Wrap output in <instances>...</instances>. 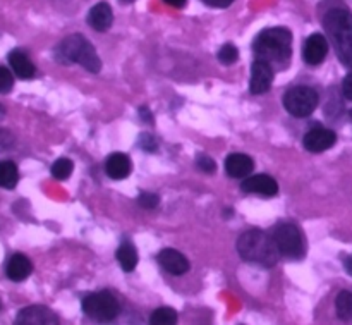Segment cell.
Instances as JSON below:
<instances>
[{"mask_svg":"<svg viewBox=\"0 0 352 325\" xmlns=\"http://www.w3.org/2000/svg\"><path fill=\"white\" fill-rule=\"evenodd\" d=\"M336 308L339 319H342L344 322H352V293L340 291L336 300Z\"/></svg>","mask_w":352,"mask_h":325,"instance_id":"21","label":"cell"},{"mask_svg":"<svg viewBox=\"0 0 352 325\" xmlns=\"http://www.w3.org/2000/svg\"><path fill=\"white\" fill-rule=\"evenodd\" d=\"M113 23L112 7L107 2H100L93 6L88 12V24L96 31H107Z\"/></svg>","mask_w":352,"mask_h":325,"instance_id":"16","label":"cell"},{"mask_svg":"<svg viewBox=\"0 0 352 325\" xmlns=\"http://www.w3.org/2000/svg\"><path fill=\"white\" fill-rule=\"evenodd\" d=\"M14 86V76L7 67L0 65V93H9Z\"/></svg>","mask_w":352,"mask_h":325,"instance_id":"25","label":"cell"},{"mask_svg":"<svg viewBox=\"0 0 352 325\" xmlns=\"http://www.w3.org/2000/svg\"><path fill=\"white\" fill-rule=\"evenodd\" d=\"M82 310L86 315L98 322H110L119 315V302L109 291H100L82 300Z\"/></svg>","mask_w":352,"mask_h":325,"instance_id":"6","label":"cell"},{"mask_svg":"<svg viewBox=\"0 0 352 325\" xmlns=\"http://www.w3.org/2000/svg\"><path fill=\"white\" fill-rule=\"evenodd\" d=\"M9 64L10 67H12L14 74L21 79H33L34 74H36V67H34V64L30 61V57L21 50L10 52Z\"/></svg>","mask_w":352,"mask_h":325,"instance_id":"18","label":"cell"},{"mask_svg":"<svg viewBox=\"0 0 352 325\" xmlns=\"http://www.w3.org/2000/svg\"><path fill=\"white\" fill-rule=\"evenodd\" d=\"M318 93L311 86H294L284 95V107L291 116L308 117L318 107Z\"/></svg>","mask_w":352,"mask_h":325,"instance_id":"7","label":"cell"},{"mask_svg":"<svg viewBox=\"0 0 352 325\" xmlns=\"http://www.w3.org/2000/svg\"><path fill=\"white\" fill-rule=\"evenodd\" d=\"M329 54V41L322 33H313L305 43V61L309 65H320Z\"/></svg>","mask_w":352,"mask_h":325,"instance_id":"12","label":"cell"},{"mask_svg":"<svg viewBox=\"0 0 352 325\" xmlns=\"http://www.w3.org/2000/svg\"><path fill=\"white\" fill-rule=\"evenodd\" d=\"M344 269H346L347 274L352 275V255H349V257H344Z\"/></svg>","mask_w":352,"mask_h":325,"instance_id":"32","label":"cell"},{"mask_svg":"<svg viewBox=\"0 0 352 325\" xmlns=\"http://www.w3.org/2000/svg\"><path fill=\"white\" fill-rule=\"evenodd\" d=\"M244 193H253V195L261 196H275L278 193V185L272 176L258 174L244 178V182L241 185Z\"/></svg>","mask_w":352,"mask_h":325,"instance_id":"11","label":"cell"},{"mask_svg":"<svg viewBox=\"0 0 352 325\" xmlns=\"http://www.w3.org/2000/svg\"><path fill=\"white\" fill-rule=\"evenodd\" d=\"M323 28L329 33L339 61L352 67V12L344 7H333L323 16Z\"/></svg>","mask_w":352,"mask_h":325,"instance_id":"2","label":"cell"},{"mask_svg":"<svg viewBox=\"0 0 352 325\" xmlns=\"http://www.w3.org/2000/svg\"><path fill=\"white\" fill-rule=\"evenodd\" d=\"M16 324L36 325V324H58V317L50 308L43 305L26 306L16 317Z\"/></svg>","mask_w":352,"mask_h":325,"instance_id":"10","label":"cell"},{"mask_svg":"<svg viewBox=\"0 0 352 325\" xmlns=\"http://www.w3.org/2000/svg\"><path fill=\"white\" fill-rule=\"evenodd\" d=\"M254 162L246 154H230L226 160V171L230 178L243 179L253 172Z\"/></svg>","mask_w":352,"mask_h":325,"instance_id":"15","label":"cell"},{"mask_svg":"<svg viewBox=\"0 0 352 325\" xmlns=\"http://www.w3.org/2000/svg\"><path fill=\"white\" fill-rule=\"evenodd\" d=\"M253 50L258 59H263L274 69L289 65L292 55V33L287 28H268L254 38Z\"/></svg>","mask_w":352,"mask_h":325,"instance_id":"1","label":"cell"},{"mask_svg":"<svg viewBox=\"0 0 352 325\" xmlns=\"http://www.w3.org/2000/svg\"><path fill=\"white\" fill-rule=\"evenodd\" d=\"M72 171H74V164H72L71 158H58L54 165H52V176L58 181H64V179L71 178Z\"/></svg>","mask_w":352,"mask_h":325,"instance_id":"23","label":"cell"},{"mask_svg":"<svg viewBox=\"0 0 352 325\" xmlns=\"http://www.w3.org/2000/svg\"><path fill=\"white\" fill-rule=\"evenodd\" d=\"M336 141H337L336 131L323 126H315L305 134L302 145H305L306 150L311 151V154H322V151L330 150V148L336 145Z\"/></svg>","mask_w":352,"mask_h":325,"instance_id":"8","label":"cell"},{"mask_svg":"<svg viewBox=\"0 0 352 325\" xmlns=\"http://www.w3.org/2000/svg\"><path fill=\"white\" fill-rule=\"evenodd\" d=\"M217 57H219V61L222 62V64L230 65V64H234V62H237V59H239V52H237L236 45L226 43V45H223V47L219 50V54H217Z\"/></svg>","mask_w":352,"mask_h":325,"instance_id":"24","label":"cell"},{"mask_svg":"<svg viewBox=\"0 0 352 325\" xmlns=\"http://www.w3.org/2000/svg\"><path fill=\"white\" fill-rule=\"evenodd\" d=\"M164 2L168 3L170 7H177V9H181V7L186 6V2H188V0H164Z\"/></svg>","mask_w":352,"mask_h":325,"instance_id":"31","label":"cell"},{"mask_svg":"<svg viewBox=\"0 0 352 325\" xmlns=\"http://www.w3.org/2000/svg\"><path fill=\"white\" fill-rule=\"evenodd\" d=\"M117 262L124 272H133L138 265V251L131 243L120 244L117 250Z\"/></svg>","mask_w":352,"mask_h":325,"instance_id":"19","label":"cell"},{"mask_svg":"<svg viewBox=\"0 0 352 325\" xmlns=\"http://www.w3.org/2000/svg\"><path fill=\"white\" fill-rule=\"evenodd\" d=\"M208 7H215V9H226L229 7L234 0H203Z\"/></svg>","mask_w":352,"mask_h":325,"instance_id":"30","label":"cell"},{"mask_svg":"<svg viewBox=\"0 0 352 325\" xmlns=\"http://www.w3.org/2000/svg\"><path fill=\"white\" fill-rule=\"evenodd\" d=\"M33 272V264L23 253H14L6 265V275L14 282H21L28 279Z\"/></svg>","mask_w":352,"mask_h":325,"instance_id":"14","label":"cell"},{"mask_svg":"<svg viewBox=\"0 0 352 325\" xmlns=\"http://www.w3.org/2000/svg\"><path fill=\"white\" fill-rule=\"evenodd\" d=\"M196 164H198L199 171L206 172V174H213V172L217 171L215 160H213L212 157H208V155H199L198 160H196Z\"/></svg>","mask_w":352,"mask_h":325,"instance_id":"27","label":"cell"},{"mask_svg":"<svg viewBox=\"0 0 352 325\" xmlns=\"http://www.w3.org/2000/svg\"><path fill=\"white\" fill-rule=\"evenodd\" d=\"M274 241L278 248V253L284 255V257L292 258V260H299V258L305 257V236L294 224H277L274 229Z\"/></svg>","mask_w":352,"mask_h":325,"instance_id":"5","label":"cell"},{"mask_svg":"<svg viewBox=\"0 0 352 325\" xmlns=\"http://www.w3.org/2000/svg\"><path fill=\"white\" fill-rule=\"evenodd\" d=\"M138 203H140L143 209L151 210V209H155V207H158V203H160V198H158L155 193H141L140 198H138Z\"/></svg>","mask_w":352,"mask_h":325,"instance_id":"26","label":"cell"},{"mask_svg":"<svg viewBox=\"0 0 352 325\" xmlns=\"http://www.w3.org/2000/svg\"><path fill=\"white\" fill-rule=\"evenodd\" d=\"M120 2H131V0H120Z\"/></svg>","mask_w":352,"mask_h":325,"instance_id":"33","label":"cell"},{"mask_svg":"<svg viewBox=\"0 0 352 325\" xmlns=\"http://www.w3.org/2000/svg\"><path fill=\"white\" fill-rule=\"evenodd\" d=\"M237 251L243 257V260L254 265H261L265 269L274 267L278 260V255H280L274 236H268L267 233L260 229H251L241 234L239 241H237Z\"/></svg>","mask_w":352,"mask_h":325,"instance_id":"3","label":"cell"},{"mask_svg":"<svg viewBox=\"0 0 352 325\" xmlns=\"http://www.w3.org/2000/svg\"><path fill=\"white\" fill-rule=\"evenodd\" d=\"M158 264L164 269L165 272L172 275H182L189 271V262L181 251L172 250V248H167V250H162L158 253Z\"/></svg>","mask_w":352,"mask_h":325,"instance_id":"13","label":"cell"},{"mask_svg":"<svg viewBox=\"0 0 352 325\" xmlns=\"http://www.w3.org/2000/svg\"><path fill=\"white\" fill-rule=\"evenodd\" d=\"M54 55L60 64H79L89 72H98L102 69V61L95 52V47L78 33L64 38L57 45Z\"/></svg>","mask_w":352,"mask_h":325,"instance_id":"4","label":"cell"},{"mask_svg":"<svg viewBox=\"0 0 352 325\" xmlns=\"http://www.w3.org/2000/svg\"><path fill=\"white\" fill-rule=\"evenodd\" d=\"M19 181V171L17 165L10 160L0 162V188L14 189Z\"/></svg>","mask_w":352,"mask_h":325,"instance_id":"20","label":"cell"},{"mask_svg":"<svg viewBox=\"0 0 352 325\" xmlns=\"http://www.w3.org/2000/svg\"><path fill=\"white\" fill-rule=\"evenodd\" d=\"M342 93H344V96H346L347 100H351V102H352V72H349V74L344 78Z\"/></svg>","mask_w":352,"mask_h":325,"instance_id":"29","label":"cell"},{"mask_svg":"<svg viewBox=\"0 0 352 325\" xmlns=\"http://www.w3.org/2000/svg\"><path fill=\"white\" fill-rule=\"evenodd\" d=\"M131 169H133V164L126 154H112L105 162L107 176L116 181L126 179L131 174Z\"/></svg>","mask_w":352,"mask_h":325,"instance_id":"17","label":"cell"},{"mask_svg":"<svg viewBox=\"0 0 352 325\" xmlns=\"http://www.w3.org/2000/svg\"><path fill=\"white\" fill-rule=\"evenodd\" d=\"M275 69L263 59H258L251 65V83L250 90L253 95H263L270 90L272 81H274Z\"/></svg>","mask_w":352,"mask_h":325,"instance_id":"9","label":"cell"},{"mask_svg":"<svg viewBox=\"0 0 352 325\" xmlns=\"http://www.w3.org/2000/svg\"><path fill=\"white\" fill-rule=\"evenodd\" d=\"M140 145L143 150H148V151H155L157 150V143H155L153 138L150 136V134H143L140 140Z\"/></svg>","mask_w":352,"mask_h":325,"instance_id":"28","label":"cell"},{"mask_svg":"<svg viewBox=\"0 0 352 325\" xmlns=\"http://www.w3.org/2000/svg\"><path fill=\"white\" fill-rule=\"evenodd\" d=\"M150 322L153 325H174L177 322V312L170 306H162L151 313Z\"/></svg>","mask_w":352,"mask_h":325,"instance_id":"22","label":"cell"}]
</instances>
